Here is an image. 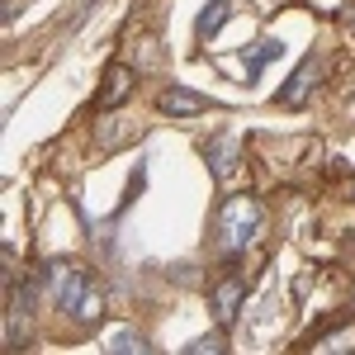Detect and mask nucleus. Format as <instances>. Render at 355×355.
<instances>
[{
  "mask_svg": "<svg viewBox=\"0 0 355 355\" xmlns=\"http://www.w3.org/2000/svg\"><path fill=\"white\" fill-rule=\"evenodd\" d=\"M261 227H266V204L256 199V194H232V199H223L218 209V242L227 251H242L261 237Z\"/></svg>",
  "mask_w": 355,
  "mask_h": 355,
  "instance_id": "1",
  "label": "nucleus"
},
{
  "mask_svg": "<svg viewBox=\"0 0 355 355\" xmlns=\"http://www.w3.org/2000/svg\"><path fill=\"white\" fill-rule=\"evenodd\" d=\"M90 289V275L81 270V266H67V261H53L48 266V294H53V303L57 308H76L81 303V294Z\"/></svg>",
  "mask_w": 355,
  "mask_h": 355,
  "instance_id": "2",
  "label": "nucleus"
},
{
  "mask_svg": "<svg viewBox=\"0 0 355 355\" xmlns=\"http://www.w3.org/2000/svg\"><path fill=\"white\" fill-rule=\"evenodd\" d=\"M209 303H214V322L232 327L237 313H242V303H246V279L242 275H223L218 284H214V294H209Z\"/></svg>",
  "mask_w": 355,
  "mask_h": 355,
  "instance_id": "3",
  "label": "nucleus"
},
{
  "mask_svg": "<svg viewBox=\"0 0 355 355\" xmlns=\"http://www.w3.org/2000/svg\"><path fill=\"white\" fill-rule=\"evenodd\" d=\"M133 85H137V71L128 67V62H110L105 67V85H100V114H114L128 95H133Z\"/></svg>",
  "mask_w": 355,
  "mask_h": 355,
  "instance_id": "4",
  "label": "nucleus"
},
{
  "mask_svg": "<svg viewBox=\"0 0 355 355\" xmlns=\"http://www.w3.org/2000/svg\"><path fill=\"white\" fill-rule=\"evenodd\" d=\"M318 71H322V53H308L299 62V71L289 76V85H279V105H289V110H299V105H308V95H313V85H318Z\"/></svg>",
  "mask_w": 355,
  "mask_h": 355,
  "instance_id": "5",
  "label": "nucleus"
},
{
  "mask_svg": "<svg viewBox=\"0 0 355 355\" xmlns=\"http://www.w3.org/2000/svg\"><path fill=\"white\" fill-rule=\"evenodd\" d=\"M242 142L237 137H218V142H209V171H214V180H232L237 175V166H242Z\"/></svg>",
  "mask_w": 355,
  "mask_h": 355,
  "instance_id": "6",
  "label": "nucleus"
},
{
  "mask_svg": "<svg viewBox=\"0 0 355 355\" xmlns=\"http://www.w3.org/2000/svg\"><path fill=\"white\" fill-rule=\"evenodd\" d=\"M204 110H209V100L185 90V85H171L162 95V114H175V119H194V114H204Z\"/></svg>",
  "mask_w": 355,
  "mask_h": 355,
  "instance_id": "7",
  "label": "nucleus"
},
{
  "mask_svg": "<svg viewBox=\"0 0 355 355\" xmlns=\"http://www.w3.org/2000/svg\"><path fill=\"white\" fill-rule=\"evenodd\" d=\"M71 318H76V322H100V318H105V294L90 284V289L81 294V303L71 308Z\"/></svg>",
  "mask_w": 355,
  "mask_h": 355,
  "instance_id": "8",
  "label": "nucleus"
},
{
  "mask_svg": "<svg viewBox=\"0 0 355 355\" xmlns=\"http://www.w3.org/2000/svg\"><path fill=\"white\" fill-rule=\"evenodd\" d=\"M227 5H232V0H209V5H204V10H199V38H209V33H218L223 28V19H227Z\"/></svg>",
  "mask_w": 355,
  "mask_h": 355,
  "instance_id": "9",
  "label": "nucleus"
},
{
  "mask_svg": "<svg viewBox=\"0 0 355 355\" xmlns=\"http://www.w3.org/2000/svg\"><path fill=\"white\" fill-rule=\"evenodd\" d=\"M279 53H284V43H275V38H266V43H261V53H246V71H251V81H256V76H261V71H266Z\"/></svg>",
  "mask_w": 355,
  "mask_h": 355,
  "instance_id": "10",
  "label": "nucleus"
},
{
  "mask_svg": "<svg viewBox=\"0 0 355 355\" xmlns=\"http://www.w3.org/2000/svg\"><path fill=\"white\" fill-rule=\"evenodd\" d=\"M105 351H114V355H133V351H147V341H142L137 331H114Z\"/></svg>",
  "mask_w": 355,
  "mask_h": 355,
  "instance_id": "11",
  "label": "nucleus"
},
{
  "mask_svg": "<svg viewBox=\"0 0 355 355\" xmlns=\"http://www.w3.org/2000/svg\"><path fill=\"white\" fill-rule=\"evenodd\" d=\"M322 351H327V355H346V351H355V327H346V331H336V336H327V341H322Z\"/></svg>",
  "mask_w": 355,
  "mask_h": 355,
  "instance_id": "12",
  "label": "nucleus"
},
{
  "mask_svg": "<svg viewBox=\"0 0 355 355\" xmlns=\"http://www.w3.org/2000/svg\"><path fill=\"white\" fill-rule=\"evenodd\" d=\"M190 355H209V351H223V341L218 336H204V341H194V346H185Z\"/></svg>",
  "mask_w": 355,
  "mask_h": 355,
  "instance_id": "13",
  "label": "nucleus"
}]
</instances>
